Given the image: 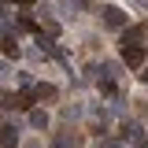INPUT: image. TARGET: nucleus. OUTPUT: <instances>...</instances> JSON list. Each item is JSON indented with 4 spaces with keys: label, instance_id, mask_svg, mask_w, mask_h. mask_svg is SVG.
Returning a JSON list of instances; mask_svg holds the SVG:
<instances>
[{
    "label": "nucleus",
    "instance_id": "obj_1",
    "mask_svg": "<svg viewBox=\"0 0 148 148\" xmlns=\"http://www.w3.org/2000/svg\"><path fill=\"white\" fill-rule=\"evenodd\" d=\"M100 18H104V26H108V30H122V26H126V11H122V8H115V4H104Z\"/></svg>",
    "mask_w": 148,
    "mask_h": 148
},
{
    "label": "nucleus",
    "instance_id": "obj_2",
    "mask_svg": "<svg viewBox=\"0 0 148 148\" xmlns=\"http://www.w3.org/2000/svg\"><path fill=\"white\" fill-rule=\"evenodd\" d=\"M122 59H126V67H141L145 63V45H126L122 48Z\"/></svg>",
    "mask_w": 148,
    "mask_h": 148
},
{
    "label": "nucleus",
    "instance_id": "obj_3",
    "mask_svg": "<svg viewBox=\"0 0 148 148\" xmlns=\"http://www.w3.org/2000/svg\"><path fill=\"white\" fill-rule=\"evenodd\" d=\"M34 96H37V100H56V85H48V82H41V85L34 89Z\"/></svg>",
    "mask_w": 148,
    "mask_h": 148
},
{
    "label": "nucleus",
    "instance_id": "obj_4",
    "mask_svg": "<svg viewBox=\"0 0 148 148\" xmlns=\"http://www.w3.org/2000/svg\"><path fill=\"white\" fill-rule=\"evenodd\" d=\"M133 41H148V26H133V30H126V45H133Z\"/></svg>",
    "mask_w": 148,
    "mask_h": 148
},
{
    "label": "nucleus",
    "instance_id": "obj_5",
    "mask_svg": "<svg viewBox=\"0 0 148 148\" xmlns=\"http://www.w3.org/2000/svg\"><path fill=\"white\" fill-rule=\"evenodd\" d=\"M30 126L45 130V126H48V111H30Z\"/></svg>",
    "mask_w": 148,
    "mask_h": 148
},
{
    "label": "nucleus",
    "instance_id": "obj_6",
    "mask_svg": "<svg viewBox=\"0 0 148 148\" xmlns=\"http://www.w3.org/2000/svg\"><path fill=\"white\" fill-rule=\"evenodd\" d=\"M0 145H4V148H15V130H11V126H0Z\"/></svg>",
    "mask_w": 148,
    "mask_h": 148
},
{
    "label": "nucleus",
    "instance_id": "obj_7",
    "mask_svg": "<svg viewBox=\"0 0 148 148\" xmlns=\"http://www.w3.org/2000/svg\"><path fill=\"white\" fill-rule=\"evenodd\" d=\"M4 52H8V56H18V41H11V37H8V41H4Z\"/></svg>",
    "mask_w": 148,
    "mask_h": 148
},
{
    "label": "nucleus",
    "instance_id": "obj_8",
    "mask_svg": "<svg viewBox=\"0 0 148 148\" xmlns=\"http://www.w3.org/2000/svg\"><path fill=\"white\" fill-rule=\"evenodd\" d=\"M0 108H15V96H8V92H0Z\"/></svg>",
    "mask_w": 148,
    "mask_h": 148
},
{
    "label": "nucleus",
    "instance_id": "obj_9",
    "mask_svg": "<svg viewBox=\"0 0 148 148\" xmlns=\"http://www.w3.org/2000/svg\"><path fill=\"white\" fill-rule=\"evenodd\" d=\"M133 4H137V8H148V0H133Z\"/></svg>",
    "mask_w": 148,
    "mask_h": 148
},
{
    "label": "nucleus",
    "instance_id": "obj_10",
    "mask_svg": "<svg viewBox=\"0 0 148 148\" xmlns=\"http://www.w3.org/2000/svg\"><path fill=\"white\" fill-rule=\"evenodd\" d=\"M18 4H34V0H18Z\"/></svg>",
    "mask_w": 148,
    "mask_h": 148
},
{
    "label": "nucleus",
    "instance_id": "obj_11",
    "mask_svg": "<svg viewBox=\"0 0 148 148\" xmlns=\"http://www.w3.org/2000/svg\"><path fill=\"white\" fill-rule=\"evenodd\" d=\"M145 82H148V71H145Z\"/></svg>",
    "mask_w": 148,
    "mask_h": 148
}]
</instances>
